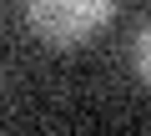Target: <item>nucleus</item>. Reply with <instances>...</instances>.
I'll return each instance as SVG.
<instances>
[{
	"mask_svg": "<svg viewBox=\"0 0 151 136\" xmlns=\"http://www.w3.org/2000/svg\"><path fill=\"white\" fill-rule=\"evenodd\" d=\"M116 15V0H25V20L50 45H86Z\"/></svg>",
	"mask_w": 151,
	"mask_h": 136,
	"instance_id": "obj_1",
	"label": "nucleus"
},
{
	"mask_svg": "<svg viewBox=\"0 0 151 136\" xmlns=\"http://www.w3.org/2000/svg\"><path fill=\"white\" fill-rule=\"evenodd\" d=\"M131 65H136V76L151 86V20L136 30V40H131Z\"/></svg>",
	"mask_w": 151,
	"mask_h": 136,
	"instance_id": "obj_2",
	"label": "nucleus"
}]
</instances>
